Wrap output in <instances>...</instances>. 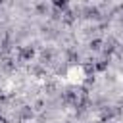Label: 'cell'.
I'll return each instance as SVG.
<instances>
[{"label":"cell","mask_w":123,"mask_h":123,"mask_svg":"<svg viewBox=\"0 0 123 123\" xmlns=\"http://www.w3.org/2000/svg\"><path fill=\"white\" fill-rule=\"evenodd\" d=\"M33 54H35V52H33V48H31V46H25V48H21V50H19V60H21V62H27V60H31V58H33Z\"/></svg>","instance_id":"6da1fadb"},{"label":"cell","mask_w":123,"mask_h":123,"mask_svg":"<svg viewBox=\"0 0 123 123\" xmlns=\"http://www.w3.org/2000/svg\"><path fill=\"white\" fill-rule=\"evenodd\" d=\"M106 65H108V62H100V63H96V69H98V71H104Z\"/></svg>","instance_id":"7a4b0ae2"},{"label":"cell","mask_w":123,"mask_h":123,"mask_svg":"<svg viewBox=\"0 0 123 123\" xmlns=\"http://www.w3.org/2000/svg\"><path fill=\"white\" fill-rule=\"evenodd\" d=\"M21 115H23V117H31V110H29V108H25V110L21 111Z\"/></svg>","instance_id":"3957f363"},{"label":"cell","mask_w":123,"mask_h":123,"mask_svg":"<svg viewBox=\"0 0 123 123\" xmlns=\"http://www.w3.org/2000/svg\"><path fill=\"white\" fill-rule=\"evenodd\" d=\"M54 6H56V8H65L67 4H65V2H60V0H58V2H54Z\"/></svg>","instance_id":"277c9868"},{"label":"cell","mask_w":123,"mask_h":123,"mask_svg":"<svg viewBox=\"0 0 123 123\" xmlns=\"http://www.w3.org/2000/svg\"><path fill=\"white\" fill-rule=\"evenodd\" d=\"M90 46H92V50H98V48H100V40H94Z\"/></svg>","instance_id":"5b68a950"},{"label":"cell","mask_w":123,"mask_h":123,"mask_svg":"<svg viewBox=\"0 0 123 123\" xmlns=\"http://www.w3.org/2000/svg\"><path fill=\"white\" fill-rule=\"evenodd\" d=\"M98 123H102V121H98Z\"/></svg>","instance_id":"8992f818"}]
</instances>
